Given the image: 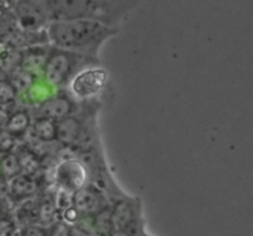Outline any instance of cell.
Instances as JSON below:
<instances>
[{
	"instance_id": "obj_15",
	"label": "cell",
	"mask_w": 253,
	"mask_h": 236,
	"mask_svg": "<svg viewBox=\"0 0 253 236\" xmlns=\"http://www.w3.org/2000/svg\"><path fill=\"white\" fill-rule=\"evenodd\" d=\"M11 188L16 194L25 197V195H29L34 192L35 186L29 177H14Z\"/></svg>"
},
{
	"instance_id": "obj_16",
	"label": "cell",
	"mask_w": 253,
	"mask_h": 236,
	"mask_svg": "<svg viewBox=\"0 0 253 236\" xmlns=\"http://www.w3.org/2000/svg\"><path fill=\"white\" fill-rule=\"evenodd\" d=\"M68 225L67 224H58L57 227H54L53 235L52 236H72V232L68 229Z\"/></svg>"
},
{
	"instance_id": "obj_18",
	"label": "cell",
	"mask_w": 253,
	"mask_h": 236,
	"mask_svg": "<svg viewBox=\"0 0 253 236\" xmlns=\"http://www.w3.org/2000/svg\"><path fill=\"white\" fill-rule=\"evenodd\" d=\"M136 236H151V235H150V234H147V233H146L145 230H143V232H141L140 234H137Z\"/></svg>"
},
{
	"instance_id": "obj_10",
	"label": "cell",
	"mask_w": 253,
	"mask_h": 236,
	"mask_svg": "<svg viewBox=\"0 0 253 236\" xmlns=\"http://www.w3.org/2000/svg\"><path fill=\"white\" fill-rule=\"evenodd\" d=\"M110 205L105 193L89 182L73 194V208L79 217L93 218Z\"/></svg>"
},
{
	"instance_id": "obj_4",
	"label": "cell",
	"mask_w": 253,
	"mask_h": 236,
	"mask_svg": "<svg viewBox=\"0 0 253 236\" xmlns=\"http://www.w3.org/2000/svg\"><path fill=\"white\" fill-rule=\"evenodd\" d=\"M95 66H101L99 58L82 56L49 45L41 78L57 91L67 89L76 74Z\"/></svg>"
},
{
	"instance_id": "obj_17",
	"label": "cell",
	"mask_w": 253,
	"mask_h": 236,
	"mask_svg": "<svg viewBox=\"0 0 253 236\" xmlns=\"http://www.w3.org/2000/svg\"><path fill=\"white\" fill-rule=\"evenodd\" d=\"M108 236H132V235L128 234V233L126 232H123V230H111L110 234Z\"/></svg>"
},
{
	"instance_id": "obj_14",
	"label": "cell",
	"mask_w": 253,
	"mask_h": 236,
	"mask_svg": "<svg viewBox=\"0 0 253 236\" xmlns=\"http://www.w3.org/2000/svg\"><path fill=\"white\" fill-rule=\"evenodd\" d=\"M32 121V114L31 111L26 110V109H21L12 114L7 121V130L12 133L14 135H20L27 131L30 129Z\"/></svg>"
},
{
	"instance_id": "obj_13",
	"label": "cell",
	"mask_w": 253,
	"mask_h": 236,
	"mask_svg": "<svg viewBox=\"0 0 253 236\" xmlns=\"http://www.w3.org/2000/svg\"><path fill=\"white\" fill-rule=\"evenodd\" d=\"M57 121L47 118H32L30 129L34 133L35 138L43 142H53L57 135Z\"/></svg>"
},
{
	"instance_id": "obj_11",
	"label": "cell",
	"mask_w": 253,
	"mask_h": 236,
	"mask_svg": "<svg viewBox=\"0 0 253 236\" xmlns=\"http://www.w3.org/2000/svg\"><path fill=\"white\" fill-rule=\"evenodd\" d=\"M48 47L49 45H41V46H32L21 49L19 69L36 78H41Z\"/></svg>"
},
{
	"instance_id": "obj_12",
	"label": "cell",
	"mask_w": 253,
	"mask_h": 236,
	"mask_svg": "<svg viewBox=\"0 0 253 236\" xmlns=\"http://www.w3.org/2000/svg\"><path fill=\"white\" fill-rule=\"evenodd\" d=\"M56 92L57 89L49 86L48 83H46L43 79L37 78L35 79L34 83L24 93L20 94V96H21L22 103L35 108V106L40 105L43 101H46L48 98H51Z\"/></svg>"
},
{
	"instance_id": "obj_2",
	"label": "cell",
	"mask_w": 253,
	"mask_h": 236,
	"mask_svg": "<svg viewBox=\"0 0 253 236\" xmlns=\"http://www.w3.org/2000/svg\"><path fill=\"white\" fill-rule=\"evenodd\" d=\"M138 0H53L52 21L86 19L119 29Z\"/></svg>"
},
{
	"instance_id": "obj_3",
	"label": "cell",
	"mask_w": 253,
	"mask_h": 236,
	"mask_svg": "<svg viewBox=\"0 0 253 236\" xmlns=\"http://www.w3.org/2000/svg\"><path fill=\"white\" fill-rule=\"evenodd\" d=\"M81 103V108L77 113L56 123V141L64 148L74 152L100 143L96 129V116L101 108L100 100L96 99Z\"/></svg>"
},
{
	"instance_id": "obj_7",
	"label": "cell",
	"mask_w": 253,
	"mask_h": 236,
	"mask_svg": "<svg viewBox=\"0 0 253 236\" xmlns=\"http://www.w3.org/2000/svg\"><path fill=\"white\" fill-rule=\"evenodd\" d=\"M53 182L57 189L74 194L88 183V173L83 163L73 156L64 158L56 166Z\"/></svg>"
},
{
	"instance_id": "obj_9",
	"label": "cell",
	"mask_w": 253,
	"mask_h": 236,
	"mask_svg": "<svg viewBox=\"0 0 253 236\" xmlns=\"http://www.w3.org/2000/svg\"><path fill=\"white\" fill-rule=\"evenodd\" d=\"M81 101L76 100L67 89H59L51 98H48L40 105L35 106L31 114H34L32 118L40 116V118H47L58 121L77 113L81 108Z\"/></svg>"
},
{
	"instance_id": "obj_8",
	"label": "cell",
	"mask_w": 253,
	"mask_h": 236,
	"mask_svg": "<svg viewBox=\"0 0 253 236\" xmlns=\"http://www.w3.org/2000/svg\"><path fill=\"white\" fill-rule=\"evenodd\" d=\"M11 11L17 27L24 31H43L52 22L48 12L31 0H15Z\"/></svg>"
},
{
	"instance_id": "obj_6",
	"label": "cell",
	"mask_w": 253,
	"mask_h": 236,
	"mask_svg": "<svg viewBox=\"0 0 253 236\" xmlns=\"http://www.w3.org/2000/svg\"><path fill=\"white\" fill-rule=\"evenodd\" d=\"M109 73L101 66L89 67L74 76L67 87L72 96L78 101L96 100L106 89Z\"/></svg>"
},
{
	"instance_id": "obj_5",
	"label": "cell",
	"mask_w": 253,
	"mask_h": 236,
	"mask_svg": "<svg viewBox=\"0 0 253 236\" xmlns=\"http://www.w3.org/2000/svg\"><path fill=\"white\" fill-rule=\"evenodd\" d=\"M110 219L113 230H123L132 236L145 230L142 203L137 197L124 195L110 205Z\"/></svg>"
},
{
	"instance_id": "obj_1",
	"label": "cell",
	"mask_w": 253,
	"mask_h": 236,
	"mask_svg": "<svg viewBox=\"0 0 253 236\" xmlns=\"http://www.w3.org/2000/svg\"><path fill=\"white\" fill-rule=\"evenodd\" d=\"M51 46L82 56L99 58V53L108 40L119 34V29L105 26L86 19L56 20L46 29Z\"/></svg>"
}]
</instances>
